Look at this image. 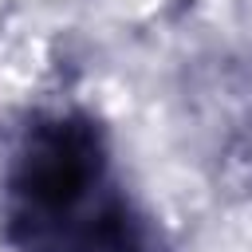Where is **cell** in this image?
I'll list each match as a JSON object with an SVG mask.
<instances>
[{"instance_id":"cell-1","label":"cell","mask_w":252,"mask_h":252,"mask_svg":"<svg viewBox=\"0 0 252 252\" xmlns=\"http://www.w3.org/2000/svg\"><path fill=\"white\" fill-rule=\"evenodd\" d=\"M0 240L12 252H173L87 106H39L16 126L0 161Z\"/></svg>"}]
</instances>
